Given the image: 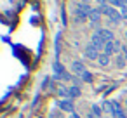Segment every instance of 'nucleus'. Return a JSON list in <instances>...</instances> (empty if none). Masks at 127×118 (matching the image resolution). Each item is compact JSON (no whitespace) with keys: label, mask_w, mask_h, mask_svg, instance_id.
I'll return each instance as SVG.
<instances>
[{"label":"nucleus","mask_w":127,"mask_h":118,"mask_svg":"<svg viewBox=\"0 0 127 118\" xmlns=\"http://www.w3.org/2000/svg\"><path fill=\"white\" fill-rule=\"evenodd\" d=\"M84 52H85V57H89V59H97V57H99L97 47H96V45H94L92 42H91V44H89V45L85 47V50H84Z\"/></svg>","instance_id":"nucleus-1"},{"label":"nucleus","mask_w":127,"mask_h":118,"mask_svg":"<svg viewBox=\"0 0 127 118\" xmlns=\"http://www.w3.org/2000/svg\"><path fill=\"white\" fill-rule=\"evenodd\" d=\"M101 12H104L111 21H115V23H118L120 21V14L117 12V11H113V9H110V7H101Z\"/></svg>","instance_id":"nucleus-2"},{"label":"nucleus","mask_w":127,"mask_h":118,"mask_svg":"<svg viewBox=\"0 0 127 118\" xmlns=\"http://www.w3.org/2000/svg\"><path fill=\"white\" fill-rule=\"evenodd\" d=\"M92 44H94L97 49H101V47H104V45H106V42L103 40V37L99 35V31H94V35H92Z\"/></svg>","instance_id":"nucleus-3"},{"label":"nucleus","mask_w":127,"mask_h":118,"mask_svg":"<svg viewBox=\"0 0 127 118\" xmlns=\"http://www.w3.org/2000/svg\"><path fill=\"white\" fill-rule=\"evenodd\" d=\"M111 113H113L115 118H125V115H124V111H122L118 102H111Z\"/></svg>","instance_id":"nucleus-4"},{"label":"nucleus","mask_w":127,"mask_h":118,"mask_svg":"<svg viewBox=\"0 0 127 118\" xmlns=\"http://www.w3.org/2000/svg\"><path fill=\"white\" fill-rule=\"evenodd\" d=\"M71 71H73L75 75H80V76H82L87 70L84 68V64H82V63H78V61H77V63H73V64H71Z\"/></svg>","instance_id":"nucleus-5"},{"label":"nucleus","mask_w":127,"mask_h":118,"mask_svg":"<svg viewBox=\"0 0 127 118\" xmlns=\"http://www.w3.org/2000/svg\"><path fill=\"white\" fill-rule=\"evenodd\" d=\"M58 106L61 108V109H64V111H70V113H73V104H71V101H58Z\"/></svg>","instance_id":"nucleus-6"},{"label":"nucleus","mask_w":127,"mask_h":118,"mask_svg":"<svg viewBox=\"0 0 127 118\" xmlns=\"http://www.w3.org/2000/svg\"><path fill=\"white\" fill-rule=\"evenodd\" d=\"M99 31V35L103 37V40L108 44V42H113V33L110 31V30H97Z\"/></svg>","instance_id":"nucleus-7"},{"label":"nucleus","mask_w":127,"mask_h":118,"mask_svg":"<svg viewBox=\"0 0 127 118\" xmlns=\"http://www.w3.org/2000/svg\"><path fill=\"white\" fill-rule=\"evenodd\" d=\"M54 71H56V73H58L61 78H68V75L64 73V68H63L59 63H54Z\"/></svg>","instance_id":"nucleus-8"},{"label":"nucleus","mask_w":127,"mask_h":118,"mask_svg":"<svg viewBox=\"0 0 127 118\" xmlns=\"http://www.w3.org/2000/svg\"><path fill=\"white\" fill-rule=\"evenodd\" d=\"M97 63H99L101 66H106V64L110 63V56H108V54H104V52H103V54H99V57H97Z\"/></svg>","instance_id":"nucleus-9"},{"label":"nucleus","mask_w":127,"mask_h":118,"mask_svg":"<svg viewBox=\"0 0 127 118\" xmlns=\"http://www.w3.org/2000/svg\"><path fill=\"white\" fill-rule=\"evenodd\" d=\"M111 52H115V45H113V42H108L106 45H104V54H111Z\"/></svg>","instance_id":"nucleus-10"},{"label":"nucleus","mask_w":127,"mask_h":118,"mask_svg":"<svg viewBox=\"0 0 127 118\" xmlns=\"http://www.w3.org/2000/svg\"><path fill=\"white\" fill-rule=\"evenodd\" d=\"M68 90H70V97H78L80 95V89L78 87H70Z\"/></svg>","instance_id":"nucleus-11"},{"label":"nucleus","mask_w":127,"mask_h":118,"mask_svg":"<svg viewBox=\"0 0 127 118\" xmlns=\"http://www.w3.org/2000/svg\"><path fill=\"white\" fill-rule=\"evenodd\" d=\"M99 14H101V11H99V9H94L89 16H91V19H92V21H97V19H99Z\"/></svg>","instance_id":"nucleus-12"},{"label":"nucleus","mask_w":127,"mask_h":118,"mask_svg":"<svg viewBox=\"0 0 127 118\" xmlns=\"http://www.w3.org/2000/svg\"><path fill=\"white\" fill-rule=\"evenodd\" d=\"M108 2L111 4V5H117V7H122L125 2H124V0H108Z\"/></svg>","instance_id":"nucleus-13"},{"label":"nucleus","mask_w":127,"mask_h":118,"mask_svg":"<svg viewBox=\"0 0 127 118\" xmlns=\"http://www.w3.org/2000/svg\"><path fill=\"white\" fill-rule=\"evenodd\" d=\"M82 78H84L85 82H91V80H92V76H91V73H89V71H85V73L82 75Z\"/></svg>","instance_id":"nucleus-14"},{"label":"nucleus","mask_w":127,"mask_h":118,"mask_svg":"<svg viewBox=\"0 0 127 118\" xmlns=\"http://www.w3.org/2000/svg\"><path fill=\"white\" fill-rule=\"evenodd\" d=\"M120 9H122V16H124V18L127 19V4H124V5H122Z\"/></svg>","instance_id":"nucleus-15"},{"label":"nucleus","mask_w":127,"mask_h":118,"mask_svg":"<svg viewBox=\"0 0 127 118\" xmlns=\"http://www.w3.org/2000/svg\"><path fill=\"white\" fill-rule=\"evenodd\" d=\"M92 111H94L96 115H101V108H99V106H92Z\"/></svg>","instance_id":"nucleus-16"},{"label":"nucleus","mask_w":127,"mask_h":118,"mask_svg":"<svg viewBox=\"0 0 127 118\" xmlns=\"http://www.w3.org/2000/svg\"><path fill=\"white\" fill-rule=\"evenodd\" d=\"M118 66H124V57H122V56L118 57Z\"/></svg>","instance_id":"nucleus-17"}]
</instances>
